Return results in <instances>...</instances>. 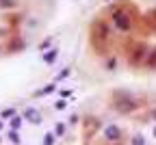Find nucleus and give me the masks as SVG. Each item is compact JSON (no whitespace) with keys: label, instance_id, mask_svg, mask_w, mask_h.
Here are the masks:
<instances>
[{"label":"nucleus","instance_id":"obj_1","mask_svg":"<svg viewBox=\"0 0 156 145\" xmlns=\"http://www.w3.org/2000/svg\"><path fill=\"white\" fill-rule=\"evenodd\" d=\"M0 5H5V7H9L11 2H9V0H0Z\"/></svg>","mask_w":156,"mask_h":145}]
</instances>
